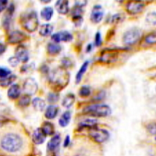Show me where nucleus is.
Instances as JSON below:
<instances>
[{"label":"nucleus","instance_id":"f257e3e1","mask_svg":"<svg viewBox=\"0 0 156 156\" xmlns=\"http://www.w3.org/2000/svg\"><path fill=\"white\" fill-rule=\"evenodd\" d=\"M69 72L62 66L57 67L49 72V83L56 91H60L67 87L69 83Z\"/></svg>","mask_w":156,"mask_h":156},{"label":"nucleus","instance_id":"f03ea898","mask_svg":"<svg viewBox=\"0 0 156 156\" xmlns=\"http://www.w3.org/2000/svg\"><path fill=\"white\" fill-rule=\"evenodd\" d=\"M23 141L19 135L16 133H8L2 137L0 146L2 149L9 153H16L21 149Z\"/></svg>","mask_w":156,"mask_h":156},{"label":"nucleus","instance_id":"7ed1b4c3","mask_svg":"<svg viewBox=\"0 0 156 156\" xmlns=\"http://www.w3.org/2000/svg\"><path fill=\"white\" fill-rule=\"evenodd\" d=\"M20 22L23 28L29 33H34L38 28L39 21L37 13L34 11L25 12L21 15Z\"/></svg>","mask_w":156,"mask_h":156},{"label":"nucleus","instance_id":"20e7f679","mask_svg":"<svg viewBox=\"0 0 156 156\" xmlns=\"http://www.w3.org/2000/svg\"><path fill=\"white\" fill-rule=\"evenodd\" d=\"M83 113L93 117H105L111 114V109L108 105L95 104L85 108Z\"/></svg>","mask_w":156,"mask_h":156},{"label":"nucleus","instance_id":"39448f33","mask_svg":"<svg viewBox=\"0 0 156 156\" xmlns=\"http://www.w3.org/2000/svg\"><path fill=\"white\" fill-rule=\"evenodd\" d=\"M126 49H105L101 53L99 60L101 62L110 64L116 61L121 51H125Z\"/></svg>","mask_w":156,"mask_h":156},{"label":"nucleus","instance_id":"423d86ee","mask_svg":"<svg viewBox=\"0 0 156 156\" xmlns=\"http://www.w3.org/2000/svg\"><path fill=\"white\" fill-rule=\"evenodd\" d=\"M140 37V30L136 27H134V28L130 29L125 32L124 36H123V42L127 45L135 44L138 42Z\"/></svg>","mask_w":156,"mask_h":156},{"label":"nucleus","instance_id":"0eeeda50","mask_svg":"<svg viewBox=\"0 0 156 156\" xmlns=\"http://www.w3.org/2000/svg\"><path fill=\"white\" fill-rule=\"evenodd\" d=\"M145 8V4L143 0H129L127 2L126 11L129 15L135 16L142 12Z\"/></svg>","mask_w":156,"mask_h":156},{"label":"nucleus","instance_id":"6e6552de","mask_svg":"<svg viewBox=\"0 0 156 156\" xmlns=\"http://www.w3.org/2000/svg\"><path fill=\"white\" fill-rule=\"evenodd\" d=\"M89 135L92 138L93 140H94L95 142L98 143L106 142L110 137L109 133L106 130L101 129V128H98L97 127L90 129Z\"/></svg>","mask_w":156,"mask_h":156},{"label":"nucleus","instance_id":"1a4fd4ad","mask_svg":"<svg viewBox=\"0 0 156 156\" xmlns=\"http://www.w3.org/2000/svg\"><path fill=\"white\" fill-rule=\"evenodd\" d=\"M15 10H16V7L13 3H11L6 9V11L5 12L3 18H2V27L6 31H8L11 27V23L13 17Z\"/></svg>","mask_w":156,"mask_h":156},{"label":"nucleus","instance_id":"9d476101","mask_svg":"<svg viewBox=\"0 0 156 156\" xmlns=\"http://www.w3.org/2000/svg\"><path fill=\"white\" fill-rule=\"evenodd\" d=\"M38 89V85H37L36 80L33 78H28L25 80L23 84V90L25 94L29 96L36 94Z\"/></svg>","mask_w":156,"mask_h":156},{"label":"nucleus","instance_id":"9b49d317","mask_svg":"<svg viewBox=\"0 0 156 156\" xmlns=\"http://www.w3.org/2000/svg\"><path fill=\"white\" fill-rule=\"evenodd\" d=\"M27 39V36L24 32L20 31H13L9 34L8 42L11 44H17L23 42Z\"/></svg>","mask_w":156,"mask_h":156},{"label":"nucleus","instance_id":"f8f14e48","mask_svg":"<svg viewBox=\"0 0 156 156\" xmlns=\"http://www.w3.org/2000/svg\"><path fill=\"white\" fill-rule=\"evenodd\" d=\"M104 10L101 5H95L90 14V20L92 23L98 24L104 18Z\"/></svg>","mask_w":156,"mask_h":156},{"label":"nucleus","instance_id":"ddd939ff","mask_svg":"<svg viewBox=\"0 0 156 156\" xmlns=\"http://www.w3.org/2000/svg\"><path fill=\"white\" fill-rule=\"evenodd\" d=\"M51 40L56 43H59L60 42H71L73 40V36L68 31H60L53 34Z\"/></svg>","mask_w":156,"mask_h":156},{"label":"nucleus","instance_id":"4468645a","mask_svg":"<svg viewBox=\"0 0 156 156\" xmlns=\"http://www.w3.org/2000/svg\"><path fill=\"white\" fill-rule=\"evenodd\" d=\"M15 53H16V57L20 60V62L21 61L22 62H23V63H26V62L29 61V51L24 45H18L16 49Z\"/></svg>","mask_w":156,"mask_h":156},{"label":"nucleus","instance_id":"2eb2a0df","mask_svg":"<svg viewBox=\"0 0 156 156\" xmlns=\"http://www.w3.org/2000/svg\"><path fill=\"white\" fill-rule=\"evenodd\" d=\"M55 9L59 14H67L69 11V1L68 0H57L55 4Z\"/></svg>","mask_w":156,"mask_h":156},{"label":"nucleus","instance_id":"dca6fc26","mask_svg":"<svg viewBox=\"0 0 156 156\" xmlns=\"http://www.w3.org/2000/svg\"><path fill=\"white\" fill-rule=\"evenodd\" d=\"M47 135L44 134V133L42 131L41 128H37L33 133L32 135V140L36 144H42L46 140Z\"/></svg>","mask_w":156,"mask_h":156},{"label":"nucleus","instance_id":"f3484780","mask_svg":"<svg viewBox=\"0 0 156 156\" xmlns=\"http://www.w3.org/2000/svg\"><path fill=\"white\" fill-rule=\"evenodd\" d=\"M21 94V89L18 84H12L11 87L9 88L7 95L9 99H18Z\"/></svg>","mask_w":156,"mask_h":156},{"label":"nucleus","instance_id":"a211bd4d","mask_svg":"<svg viewBox=\"0 0 156 156\" xmlns=\"http://www.w3.org/2000/svg\"><path fill=\"white\" fill-rule=\"evenodd\" d=\"M61 142V137L59 135H55L51 137V139L49 141L47 144V149L49 151L53 152L56 151L59 147Z\"/></svg>","mask_w":156,"mask_h":156},{"label":"nucleus","instance_id":"6ab92c4d","mask_svg":"<svg viewBox=\"0 0 156 156\" xmlns=\"http://www.w3.org/2000/svg\"><path fill=\"white\" fill-rule=\"evenodd\" d=\"M59 111V108L56 105H49L48 107L46 108L44 112V116L47 119H53L55 117H56L58 115V113Z\"/></svg>","mask_w":156,"mask_h":156},{"label":"nucleus","instance_id":"aec40b11","mask_svg":"<svg viewBox=\"0 0 156 156\" xmlns=\"http://www.w3.org/2000/svg\"><path fill=\"white\" fill-rule=\"evenodd\" d=\"M62 48L58 43H53V42H50L47 46V51L48 54L51 55V56H56L60 54Z\"/></svg>","mask_w":156,"mask_h":156},{"label":"nucleus","instance_id":"412c9836","mask_svg":"<svg viewBox=\"0 0 156 156\" xmlns=\"http://www.w3.org/2000/svg\"><path fill=\"white\" fill-rule=\"evenodd\" d=\"M54 27L50 24H44L40 27L39 30V34L42 37H48L51 36Z\"/></svg>","mask_w":156,"mask_h":156},{"label":"nucleus","instance_id":"4be33fe9","mask_svg":"<svg viewBox=\"0 0 156 156\" xmlns=\"http://www.w3.org/2000/svg\"><path fill=\"white\" fill-rule=\"evenodd\" d=\"M97 121L96 119H87L82 122H80L79 125V129H83V128H88L90 130L92 128L97 127Z\"/></svg>","mask_w":156,"mask_h":156},{"label":"nucleus","instance_id":"5701e85b","mask_svg":"<svg viewBox=\"0 0 156 156\" xmlns=\"http://www.w3.org/2000/svg\"><path fill=\"white\" fill-rule=\"evenodd\" d=\"M32 105L34 106V109L37 110V111H43L44 110L45 107H46V103H45L43 99L41 98H35L32 101Z\"/></svg>","mask_w":156,"mask_h":156},{"label":"nucleus","instance_id":"b1692460","mask_svg":"<svg viewBox=\"0 0 156 156\" xmlns=\"http://www.w3.org/2000/svg\"><path fill=\"white\" fill-rule=\"evenodd\" d=\"M88 66H89V61L88 60H86L85 61L83 65L80 67V68L79 69V72H77V74L76 75V83H79L81 81V79L83 75L85 74V73L86 72L87 69L88 68Z\"/></svg>","mask_w":156,"mask_h":156},{"label":"nucleus","instance_id":"393cba45","mask_svg":"<svg viewBox=\"0 0 156 156\" xmlns=\"http://www.w3.org/2000/svg\"><path fill=\"white\" fill-rule=\"evenodd\" d=\"M54 15V9L51 6H47L40 12L41 17L45 21H50Z\"/></svg>","mask_w":156,"mask_h":156},{"label":"nucleus","instance_id":"a878e982","mask_svg":"<svg viewBox=\"0 0 156 156\" xmlns=\"http://www.w3.org/2000/svg\"><path fill=\"white\" fill-rule=\"evenodd\" d=\"M75 100H76L75 95L74 94H72V93H69V94H67L66 96L64 97L63 100H62V104L65 108H69L74 104Z\"/></svg>","mask_w":156,"mask_h":156},{"label":"nucleus","instance_id":"bb28decb","mask_svg":"<svg viewBox=\"0 0 156 156\" xmlns=\"http://www.w3.org/2000/svg\"><path fill=\"white\" fill-rule=\"evenodd\" d=\"M41 129L46 135H54L55 133V127L52 123L45 122L42 126Z\"/></svg>","mask_w":156,"mask_h":156},{"label":"nucleus","instance_id":"cd10ccee","mask_svg":"<svg viewBox=\"0 0 156 156\" xmlns=\"http://www.w3.org/2000/svg\"><path fill=\"white\" fill-rule=\"evenodd\" d=\"M16 79L17 76L14 74H10L9 76L3 78V79H0V86L3 87H9L12 84V83L16 80Z\"/></svg>","mask_w":156,"mask_h":156},{"label":"nucleus","instance_id":"c85d7f7f","mask_svg":"<svg viewBox=\"0 0 156 156\" xmlns=\"http://www.w3.org/2000/svg\"><path fill=\"white\" fill-rule=\"evenodd\" d=\"M71 117L72 115L69 111L65 112L59 119V125L62 127H66L69 124L70 120H71Z\"/></svg>","mask_w":156,"mask_h":156},{"label":"nucleus","instance_id":"c756f323","mask_svg":"<svg viewBox=\"0 0 156 156\" xmlns=\"http://www.w3.org/2000/svg\"><path fill=\"white\" fill-rule=\"evenodd\" d=\"M125 18L126 17L124 13H120V12H119V13L113 15L111 17V19H110V22L112 24H118L124 22Z\"/></svg>","mask_w":156,"mask_h":156},{"label":"nucleus","instance_id":"7c9ffc66","mask_svg":"<svg viewBox=\"0 0 156 156\" xmlns=\"http://www.w3.org/2000/svg\"><path fill=\"white\" fill-rule=\"evenodd\" d=\"M30 103H31V98L29 95L24 94L20 98L18 101V105L20 107L25 108L29 106Z\"/></svg>","mask_w":156,"mask_h":156},{"label":"nucleus","instance_id":"2f4dec72","mask_svg":"<svg viewBox=\"0 0 156 156\" xmlns=\"http://www.w3.org/2000/svg\"><path fill=\"white\" fill-rule=\"evenodd\" d=\"M79 94L80 97H88L91 94V90H90V87L89 86H87V85H83L80 88Z\"/></svg>","mask_w":156,"mask_h":156},{"label":"nucleus","instance_id":"473e14b6","mask_svg":"<svg viewBox=\"0 0 156 156\" xmlns=\"http://www.w3.org/2000/svg\"><path fill=\"white\" fill-rule=\"evenodd\" d=\"M60 99L58 93L56 92H50L47 95V101L50 104H56Z\"/></svg>","mask_w":156,"mask_h":156},{"label":"nucleus","instance_id":"72a5a7b5","mask_svg":"<svg viewBox=\"0 0 156 156\" xmlns=\"http://www.w3.org/2000/svg\"><path fill=\"white\" fill-rule=\"evenodd\" d=\"M144 41L148 44H154L156 42V35L155 32H152L146 36Z\"/></svg>","mask_w":156,"mask_h":156},{"label":"nucleus","instance_id":"f704fd0d","mask_svg":"<svg viewBox=\"0 0 156 156\" xmlns=\"http://www.w3.org/2000/svg\"><path fill=\"white\" fill-rule=\"evenodd\" d=\"M83 11L82 8L76 6L73 7L71 11L72 17L76 16H83Z\"/></svg>","mask_w":156,"mask_h":156},{"label":"nucleus","instance_id":"c9c22d12","mask_svg":"<svg viewBox=\"0 0 156 156\" xmlns=\"http://www.w3.org/2000/svg\"><path fill=\"white\" fill-rule=\"evenodd\" d=\"M35 69V65L34 63H31L29 65H24L21 67V72L23 73H28L34 71Z\"/></svg>","mask_w":156,"mask_h":156},{"label":"nucleus","instance_id":"e433bc0d","mask_svg":"<svg viewBox=\"0 0 156 156\" xmlns=\"http://www.w3.org/2000/svg\"><path fill=\"white\" fill-rule=\"evenodd\" d=\"M72 66V61L71 59H69V58L65 57L62 60V67H64L65 69L69 68Z\"/></svg>","mask_w":156,"mask_h":156},{"label":"nucleus","instance_id":"4c0bfd02","mask_svg":"<svg viewBox=\"0 0 156 156\" xmlns=\"http://www.w3.org/2000/svg\"><path fill=\"white\" fill-rule=\"evenodd\" d=\"M147 22L148 24L155 25V12H150L147 16Z\"/></svg>","mask_w":156,"mask_h":156},{"label":"nucleus","instance_id":"58836bf2","mask_svg":"<svg viewBox=\"0 0 156 156\" xmlns=\"http://www.w3.org/2000/svg\"><path fill=\"white\" fill-rule=\"evenodd\" d=\"M11 74V71L5 67H0V79H3Z\"/></svg>","mask_w":156,"mask_h":156},{"label":"nucleus","instance_id":"ea45409f","mask_svg":"<svg viewBox=\"0 0 156 156\" xmlns=\"http://www.w3.org/2000/svg\"><path fill=\"white\" fill-rule=\"evenodd\" d=\"M72 22L73 23L75 24L76 27H79L81 25V24L83 22V16H76V17H72Z\"/></svg>","mask_w":156,"mask_h":156},{"label":"nucleus","instance_id":"a19ab883","mask_svg":"<svg viewBox=\"0 0 156 156\" xmlns=\"http://www.w3.org/2000/svg\"><path fill=\"white\" fill-rule=\"evenodd\" d=\"M94 44L97 47H100L102 44V38H101V34L99 31L97 32L95 34V39H94Z\"/></svg>","mask_w":156,"mask_h":156},{"label":"nucleus","instance_id":"79ce46f5","mask_svg":"<svg viewBox=\"0 0 156 156\" xmlns=\"http://www.w3.org/2000/svg\"><path fill=\"white\" fill-rule=\"evenodd\" d=\"M8 62L11 66L15 67H17V65H18L20 60L17 59L16 56H12V57L9 58L8 60Z\"/></svg>","mask_w":156,"mask_h":156},{"label":"nucleus","instance_id":"37998d69","mask_svg":"<svg viewBox=\"0 0 156 156\" xmlns=\"http://www.w3.org/2000/svg\"><path fill=\"white\" fill-rule=\"evenodd\" d=\"M9 0H0V13L6 9Z\"/></svg>","mask_w":156,"mask_h":156},{"label":"nucleus","instance_id":"c03bdc74","mask_svg":"<svg viewBox=\"0 0 156 156\" xmlns=\"http://www.w3.org/2000/svg\"><path fill=\"white\" fill-rule=\"evenodd\" d=\"M87 4V0H75V6L80 7V8L85 6Z\"/></svg>","mask_w":156,"mask_h":156},{"label":"nucleus","instance_id":"a18cd8bd","mask_svg":"<svg viewBox=\"0 0 156 156\" xmlns=\"http://www.w3.org/2000/svg\"><path fill=\"white\" fill-rule=\"evenodd\" d=\"M147 129L152 135H155V124L153 123V124H150L148 126Z\"/></svg>","mask_w":156,"mask_h":156},{"label":"nucleus","instance_id":"49530a36","mask_svg":"<svg viewBox=\"0 0 156 156\" xmlns=\"http://www.w3.org/2000/svg\"><path fill=\"white\" fill-rule=\"evenodd\" d=\"M9 122V119L8 118L0 115V127L3 126H4L5 124H6Z\"/></svg>","mask_w":156,"mask_h":156},{"label":"nucleus","instance_id":"de8ad7c7","mask_svg":"<svg viewBox=\"0 0 156 156\" xmlns=\"http://www.w3.org/2000/svg\"><path fill=\"white\" fill-rule=\"evenodd\" d=\"M105 96V93L104 92H101L94 97V99H97V101H100L104 99Z\"/></svg>","mask_w":156,"mask_h":156},{"label":"nucleus","instance_id":"09e8293b","mask_svg":"<svg viewBox=\"0 0 156 156\" xmlns=\"http://www.w3.org/2000/svg\"><path fill=\"white\" fill-rule=\"evenodd\" d=\"M6 46L2 42H0V56H2L4 53L6 51Z\"/></svg>","mask_w":156,"mask_h":156},{"label":"nucleus","instance_id":"8fccbe9b","mask_svg":"<svg viewBox=\"0 0 156 156\" xmlns=\"http://www.w3.org/2000/svg\"><path fill=\"white\" fill-rule=\"evenodd\" d=\"M70 144V137L69 135H67L66 137L65 138V141H64V147H67Z\"/></svg>","mask_w":156,"mask_h":156},{"label":"nucleus","instance_id":"3c124183","mask_svg":"<svg viewBox=\"0 0 156 156\" xmlns=\"http://www.w3.org/2000/svg\"><path fill=\"white\" fill-rule=\"evenodd\" d=\"M40 70H41V71L43 73H48L49 72V68H48V67L46 66V65H43V66L41 67Z\"/></svg>","mask_w":156,"mask_h":156},{"label":"nucleus","instance_id":"603ef678","mask_svg":"<svg viewBox=\"0 0 156 156\" xmlns=\"http://www.w3.org/2000/svg\"><path fill=\"white\" fill-rule=\"evenodd\" d=\"M92 50V44H89L86 47V52L89 53Z\"/></svg>","mask_w":156,"mask_h":156},{"label":"nucleus","instance_id":"864d4df0","mask_svg":"<svg viewBox=\"0 0 156 156\" xmlns=\"http://www.w3.org/2000/svg\"><path fill=\"white\" fill-rule=\"evenodd\" d=\"M40 1L41 2L42 4H49L52 1V0H40Z\"/></svg>","mask_w":156,"mask_h":156},{"label":"nucleus","instance_id":"5fc2aeb1","mask_svg":"<svg viewBox=\"0 0 156 156\" xmlns=\"http://www.w3.org/2000/svg\"><path fill=\"white\" fill-rule=\"evenodd\" d=\"M116 1L118 2V3L122 4V3H124V2L126 1V0H116Z\"/></svg>","mask_w":156,"mask_h":156}]
</instances>
